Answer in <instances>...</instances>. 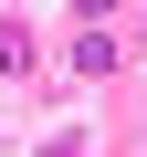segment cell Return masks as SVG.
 I'll return each instance as SVG.
<instances>
[{
    "mask_svg": "<svg viewBox=\"0 0 147 157\" xmlns=\"http://www.w3.org/2000/svg\"><path fill=\"white\" fill-rule=\"evenodd\" d=\"M42 157H84V147H74V136H63V147H42Z\"/></svg>",
    "mask_w": 147,
    "mask_h": 157,
    "instance_id": "1",
    "label": "cell"
}]
</instances>
